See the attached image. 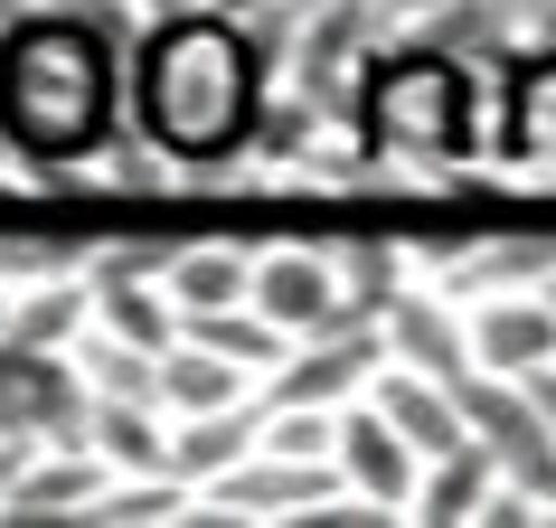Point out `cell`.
Wrapping results in <instances>:
<instances>
[{"label": "cell", "mask_w": 556, "mask_h": 528, "mask_svg": "<svg viewBox=\"0 0 556 528\" xmlns=\"http://www.w3.org/2000/svg\"><path fill=\"white\" fill-rule=\"evenodd\" d=\"M274 86H283V58L264 48L255 20H236L217 0L142 20L132 38V133H151L179 171L217 179L255 161V123Z\"/></svg>", "instance_id": "1"}, {"label": "cell", "mask_w": 556, "mask_h": 528, "mask_svg": "<svg viewBox=\"0 0 556 528\" xmlns=\"http://www.w3.org/2000/svg\"><path fill=\"white\" fill-rule=\"evenodd\" d=\"M132 123V48L76 0L0 20V142L20 171H94Z\"/></svg>", "instance_id": "2"}, {"label": "cell", "mask_w": 556, "mask_h": 528, "mask_svg": "<svg viewBox=\"0 0 556 528\" xmlns=\"http://www.w3.org/2000/svg\"><path fill=\"white\" fill-rule=\"evenodd\" d=\"M350 142L387 171L415 179H453L491 151V104H481V66L453 58V48H425V38H396L368 86H358Z\"/></svg>", "instance_id": "3"}, {"label": "cell", "mask_w": 556, "mask_h": 528, "mask_svg": "<svg viewBox=\"0 0 556 528\" xmlns=\"http://www.w3.org/2000/svg\"><path fill=\"white\" fill-rule=\"evenodd\" d=\"M255 312H264V322H283L293 340L358 322L350 274H340V255H330L321 236H274V246L255 255Z\"/></svg>", "instance_id": "4"}, {"label": "cell", "mask_w": 556, "mask_h": 528, "mask_svg": "<svg viewBox=\"0 0 556 528\" xmlns=\"http://www.w3.org/2000/svg\"><path fill=\"white\" fill-rule=\"evenodd\" d=\"M387 322H340V330H312V340H293V359L264 378V397L274 406H350V397H368L387 368Z\"/></svg>", "instance_id": "5"}, {"label": "cell", "mask_w": 556, "mask_h": 528, "mask_svg": "<svg viewBox=\"0 0 556 528\" xmlns=\"http://www.w3.org/2000/svg\"><path fill=\"white\" fill-rule=\"evenodd\" d=\"M491 161L500 171H556V38L509 48L491 86Z\"/></svg>", "instance_id": "6"}, {"label": "cell", "mask_w": 556, "mask_h": 528, "mask_svg": "<svg viewBox=\"0 0 556 528\" xmlns=\"http://www.w3.org/2000/svg\"><path fill=\"white\" fill-rule=\"evenodd\" d=\"M104 481H114V463H104L94 443H38L29 472L0 500V528H86V510H94Z\"/></svg>", "instance_id": "7"}, {"label": "cell", "mask_w": 556, "mask_h": 528, "mask_svg": "<svg viewBox=\"0 0 556 528\" xmlns=\"http://www.w3.org/2000/svg\"><path fill=\"white\" fill-rule=\"evenodd\" d=\"M387 350L406 359V368H434V378L463 387L481 359H471V302L463 293H443L434 274L425 284H406V293L387 302Z\"/></svg>", "instance_id": "8"}, {"label": "cell", "mask_w": 556, "mask_h": 528, "mask_svg": "<svg viewBox=\"0 0 556 528\" xmlns=\"http://www.w3.org/2000/svg\"><path fill=\"white\" fill-rule=\"evenodd\" d=\"M340 472H350V491H368V500H387V510H406V519H415L425 453L387 425L378 397H350V406H340Z\"/></svg>", "instance_id": "9"}, {"label": "cell", "mask_w": 556, "mask_h": 528, "mask_svg": "<svg viewBox=\"0 0 556 528\" xmlns=\"http://www.w3.org/2000/svg\"><path fill=\"white\" fill-rule=\"evenodd\" d=\"M368 397L387 406V425H396V435H406L415 453H425V463H434V453H463V443H471L463 387H453V378H434V368H406V359H387Z\"/></svg>", "instance_id": "10"}, {"label": "cell", "mask_w": 556, "mask_h": 528, "mask_svg": "<svg viewBox=\"0 0 556 528\" xmlns=\"http://www.w3.org/2000/svg\"><path fill=\"white\" fill-rule=\"evenodd\" d=\"M471 359L500 378H528L556 359V302L547 293H481L471 302Z\"/></svg>", "instance_id": "11"}, {"label": "cell", "mask_w": 556, "mask_h": 528, "mask_svg": "<svg viewBox=\"0 0 556 528\" xmlns=\"http://www.w3.org/2000/svg\"><path fill=\"white\" fill-rule=\"evenodd\" d=\"M264 397H245V406H207V415H170V472L189 481V491H207V481H227L245 453H264Z\"/></svg>", "instance_id": "12"}, {"label": "cell", "mask_w": 556, "mask_h": 528, "mask_svg": "<svg viewBox=\"0 0 556 528\" xmlns=\"http://www.w3.org/2000/svg\"><path fill=\"white\" fill-rule=\"evenodd\" d=\"M255 236H227V227H207L189 236L170 255V302L179 312H227V302H255Z\"/></svg>", "instance_id": "13"}, {"label": "cell", "mask_w": 556, "mask_h": 528, "mask_svg": "<svg viewBox=\"0 0 556 528\" xmlns=\"http://www.w3.org/2000/svg\"><path fill=\"white\" fill-rule=\"evenodd\" d=\"M245 397H264V378H255V368H245V359L207 350V340H189V330H179L170 350H161V406H170V415L245 406Z\"/></svg>", "instance_id": "14"}, {"label": "cell", "mask_w": 556, "mask_h": 528, "mask_svg": "<svg viewBox=\"0 0 556 528\" xmlns=\"http://www.w3.org/2000/svg\"><path fill=\"white\" fill-rule=\"evenodd\" d=\"M86 330H94V284H86V264L38 274V284H20V302H10V340H20V350H76Z\"/></svg>", "instance_id": "15"}, {"label": "cell", "mask_w": 556, "mask_h": 528, "mask_svg": "<svg viewBox=\"0 0 556 528\" xmlns=\"http://www.w3.org/2000/svg\"><path fill=\"white\" fill-rule=\"evenodd\" d=\"M491 491H500V453H491L481 435H471L463 453H434V463H425V491H415V519H425V528H471Z\"/></svg>", "instance_id": "16"}, {"label": "cell", "mask_w": 556, "mask_h": 528, "mask_svg": "<svg viewBox=\"0 0 556 528\" xmlns=\"http://www.w3.org/2000/svg\"><path fill=\"white\" fill-rule=\"evenodd\" d=\"M86 284H94V322L123 330V340H142V350H170L179 330H189V312L170 302L161 274H86Z\"/></svg>", "instance_id": "17"}, {"label": "cell", "mask_w": 556, "mask_h": 528, "mask_svg": "<svg viewBox=\"0 0 556 528\" xmlns=\"http://www.w3.org/2000/svg\"><path fill=\"white\" fill-rule=\"evenodd\" d=\"M86 443L114 472H170V406H142V397H94Z\"/></svg>", "instance_id": "18"}, {"label": "cell", "mask_w": 556, "mask_h": 528, "mask_svg": "<svg viewBox=\"0 0 556 528\" xmlns=\"http://www.w3.org/2000/svg\"><path fill=\"white\" fill-rule=\"evenodd\" d=\"M321 133H340V123L283 76V86L264 95V123H255V171H274V179H283V171H312V161H321Z\"/></svg>", "instance_id": "19"}, {"label": "cell", "mask_w": 556, "mask_h": 528, "mask_svg": "<svg viewBox=\"0 0 556 528\" xmlns=\"http://www.w3.org/2000/svg\"><path fill=\"white\" fill-rule=\"evenodd\" d=\"M189 481L179 472H114L104 491H94V510H86V528H179L189 519Z\"/></svg>", "instance_id": "20"}, {"label": "cell", "mask_w": 556, "mask_h": 528, "mask_svg": "<svg viewBox=\"0 0 556 528\" xmlns=\"http://www.w3.org/2000/svg\"><path fill=\"white\" fill-rule=\"evenodd\" d=\"M76 368H86L94 397H142V406H161V350H142V340H123L104 322L76 340Z\"/></svg>", "instance_id": "21"}, {"label": "cell", "mask_w": 556, "mask_h": 528, "mask_svg": "<svg viewBox=\"0 0 556 528\" xmlns=\"http://www.w3.org/2000/svg\"><path fill=\"white\" fill-rule=\"evenodd\" d=\"M264 443L274 453H302V463H340V406H274L264 415Z\"/></svg>", "instance_id": "22"}, {"label": "cell", "mask_w": 556, "mask_h": 528, "mask_svg": "<svg viewBox=\"0 0 556 528\" xmlns=\"http://www.w3.org/2000/svg\"><path fill=\"white\" fill-rule=\"evenodd\" d=\"M500 10H509L519 48H547V38H556V0H500Z\"/></svg>", "instance_id": "23"}, {"label": "cell", "mask_w": 556, "mask_h": 528, "mask_svg": "<svg viewBox=\"0 0 556 528\" xmlns=\"http://www.w3.org/2000/svg\"><path fill=\"white\" fill-rule=\"evenodd\" d=\"M10 302H20V284H0V340H10Z\"/></svg>", "instance_id": "24"}, {"label": "cell", "mask_w": 556, "mask_h": 528, "mask_svg": "<svg viewBox=\"0 0 556 528\" xmlns=\"http://www.w3.org/2000/svg\"><path fill=\"white\" fill-rule=\"evenodd\" d=\"M538 293H547V302H556V274H547V284H538Z\"/></svg>", "instance_id": "25"}]
</instances>
